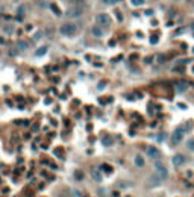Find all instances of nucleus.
Masks as SVG:
<instances>
[{"label": "nucleus", "mask_w": 194, "mask_h": 197, "mask_svg": "<svg viewBox=\"0 0 194 197\" xmlns=\"http://www.w3.org/2000/svg\"><path fill=\"white\" fill-rule=\"evenodd\" d=\"M59 34L62 36H67V38H71L77 34V24L74 23H64L61 24V28H59Z\"/></svg>", "instance_id": "f257e3e1"}, {"label": "nucleus", "mask_w": 194, "mask_h": 197, "mask_svg": "<svg viewBox=\"0 0 194 197\" xmlns=\"http://www.w3.org/2000/svg\"><path fill=\"white\" fill-rule=\"evenodd\" d=\"M96 23L99 24V26H102V28H108V26H111V23H112V20H111V17H109V14H105V12H102V14H97L96 15Z\"/></svg>", "instance_id": "f03ea898"}, {"label": "nucleus", "mask_w": 194, "mask_h": 197, "mask_svg": "<svg viewBox=\"0 0 194 197\" xmlns=\"http://www.w3.org/2000/svg\"><path fill=\"white\" fill-rule=\"evenodd\" d=\"M155 173L158 174L162 180H165L167 178H168V170H167L164 164L159 162V161H156V164H155Z\"/></svg>", "instance_id": "7ed1b4c3"}, {"label": "nucleus", "mask_w": 194, "mask_h": 197, "mask_svg": "<svg viewBox=\"0 0 194 197\" xmlns=\"http://www.w3.org/2000/svg\"><path fill=\"white\" fill-rule=\"evenodd\" d=\"M82 14H84V9L79 8V6H71L65 11V15L68 18H79Z\"/></svg>", "instance_id": "20e7f679"}, {"label": "nucleus", "mask_w": 194, "mask_h": 197, "mask_svg": "<svg viewBox=\"0 0 194 197\" xmlns=\"http://www.w3.org/2000/svg\"><path fill=\"white\" fill-rule=\"evenodd\" d=\"M147 156L150 159H155V161H159L161 156H162V153H161V150L158 147H155V146H150L147 147Z\"/></svg>", "instance_id": "39448f33"}, {"label": "nucleus", "mask_w": 194, "mask_h": 197, "mask_svg": "<svg viewBox=\"0 0 194 197\" xmlns=\"http://www.w3.org/2000/svg\"><path fill=\"white\" fill-rule=\"evenodd\" d=\"M184 129H176L174 132H173V135H171V143H173V144H179V143L182 141V138H184Z\"/></svg>", "instance_id": "423d86ee"}, {"label": "nucleus", "mask_w": 194, "mask_h": 197, "mask_svg": "<svg viewBox=\"0 0 194 197\" xmlns=\"http://www.w3.org/2000/svg\"><path fill=\"white\" fill-rule=\"evenodd\" d=\"M185 161H187V158H185L184 155H181V153L174 155L173 159H171V162H173L174 167H179V165H182V164H185Z\"/></svg>", "instance_id": "0eeeda50"}, {"label": "nucleus", "mask_w": 194, "mask_h": 197, "mask_svg": "<svg viewBox=\"0 0 194 197\" xmlns=\"http://www.w3.org/2000/svg\"><path fill=\"white\" fill-rule=\"evenodd\" d=\"M90 174H91V178H93V180H96L97 184L102 182V174H100V171H99V168L91 167V168H90Z\"/></svg>", "instance_id": "6e6552de"}, {"label": "nucleus", "mask_w": 194, "mask_h": 197, "mask_svg": "<svg viewBox=\"0 0 194 197\" xmlns=\"http://www.w3.org/2000/svg\"><path fill=\"white\" fill-rule=\"evenodd\" d=\"M91 35L97 36V38H100V36H103V29H102V26H93L91 28Z\"/></svg>", "instance_id": "1a4fd4ad"}, {"label": "nucleus", "mask_w": 194, "mask_h": 197, "mask_svg": "<svg viewBox=\"0 0 194 197\" xmlns=\"http://www.w3.org/2000/svg\"><path fill=\"white\" fill-rule=\"evenodd\" d=\"M26 11H28V8H26L24 5H20L17 8V20H23L26 17Z\"/></svg>", "instance_id": "9d476101"}, {"label": "nucleus", "mask_w": 194, "mask_h": 197, "mask_svg": "<svg viewBox=\"0 0 194 197\" xmlns=\"http://www.w3.org/2000/svg\"><path fill=\"white\" fill-rule=\"evenodd\" d=\"M17 49H18L20 52H26V50L29 49V44H28L24 40H18V41H17Z\"/></svg>", "instance_id": "9b49d317"}, {"label": "nucleus", "mask_w": 194, "mask_h": 197, "mask_svg": "<svg viewBox=\"0 0 194 197\" xmlns=\"http://www.w3.org/2000/svg\"><path fill=\"white\" fill-rule=\"evenodd\" d=\"M174 88H176L177 93H184V91H187V89H188V83L187 82H177Z\"/></svg>", "instance_id": "f8f14e48"}, {"label": "nucleus", "mask_w": 194, "mask_h": 197, "mask_svg": "<svg viewBox=\"0 0 194 197\" xmlns=\"http://www.w3.org/2000/svg\"><path fill=\"white\" fill-rule=\"evenodd\" d=\"M161 182H162V179H161L156 173L153 174V176H150V178H149V184H152V185H159Z\"/></svg>", "instance_id": "ddd939ff"}, {"label": "nucleus", "mask_w": 194, "mask_h": 197, "mask_svg": "<svg viewBox=\"0 0 194 197\" xmlns=\"http://www.w3.org/2000/svg\"><path fill=\"white\" fill-rule=\"evenodd\" d=\"M102 143H103L105 146H112V143H114V138H112L111 135H105L103 138H102Z\"/></svg>", "instance_id": "4468645a"}, {"label": "nucleus", "mask_w": 194, "mask_h": 197, "mask_svg": "<svg viewBox=\"0 0 194 197\" xmlns=\"http://www.w3.org/2000/svg\"><path fill=\"white\" fill-rule=\"evenodd\" d=\"M50 9H52V12L55 14L56 17H61V15H62V12H61V9H59V8L56 6L55 3H52V5H50Z\"/></svg>", "instance_id": "2eb2a0df"}, {"label": "nucleus", "mask_w": 194, "mask_h": 197, "mask_svg": "<svg viewBox=\"0 0 194 197\" xmlns=\"http://www.w3.org/2000/svg\"><path fill=\"white\" fill-rule=\"evenodd\" d=\"M135 165L139 167V168L144 167V158H143V156H139V155L135 156Z\"/></svg>", "instance_id": "dca6fc26"}, {"label": "nucleus", "mask_w": 194, "mask_h": 197, "mask_svg": "<svg viewBox=\"0 0 194 197\" xmlns=\"http://www.w3.org/2000/svg\"><path fill=\"white\" fill-rule=\"evenodd\" d=\"M3 32H5L6 35H12V34H14V26H12V24H6V26L3 28Z\"/></svg>", "instance_id": "f3484780"}, {"label": "nucleus", "mask_w": 194, "mask_h": 197, "mask_svg": "<svg viewBox=\"0 0 194 197\" xmlns=\"http://www.w3.org/2000/svg\"><path fill=\"white\" fill-rule=\"evenodd\" d=\"M46 53H47V46H42V47H40V49L35 52V55L36 56H42V55H46Z\"/></svg>", "instance_id": "a211bd4d"}, {"label": "nucleus", "mask_w": 194, "mask_h": 197, "mask_svg": "<svg viewBox=\"0 0 194 197\" xmlns=\"http://www.w3.org/2000/svg\"><path fill=\"white\" fill-rule=\"evenodd\" d=\"M132 6H143L144 5V0H131Z\"/></svg>", "instance_id": "6ab92c4d"}, {"label": "nucleus", "mask_w": 194, "mask_h": 197, "mask_svg": "<svg viewBox=\"0 0 194 197\" xmlns=\"http://www.w3.org/2000/svg\"><path fill=\"white\" fill-rule=\"evenodd\" d=\"M187 147H188V150H191V152H194V138H191V140L188 141V144H187Z\"/></svg>", "instance_id": "aec40b11"}, {"label": "nucleus", "mask_w": 194, "mask_h": 197, "mask_svg": "<svg viewBox=\"0 0 194 197\" xmlns=\"http://www.w3.org/2000/svg\"><path fill=\"white\" fill-rule=\"evenodd\" d=\"M105 5H115V3H120L121 0H102Z\"/></svg>", "instance_id": "412c9836"}, {"label": "nucleus", "mask_w": 194, "mask_h": 197, "mask_svg": "<svg viewBox=\"0 0 194 197\" xmlns=\"http://www.w3.org/2000/svg\"><path fill=\"white\" fill-rule=\"evenodd\" d=\"M8 53H9V56H15L18 53V49H9Z\"/></svg>", "instance_id": "4be33fe9"}, {"label": "nucleus", "mask_w": 194, "mask_h": 197, "mask_svg": "<svg viewBox=\"0 0 194 197\" xmlns=\"http://www.w3.org/2000/svg\"><path fill=\"white\" fill-rule=\"evenodd\" d=\"M41 35H42V32H41V30H40V32H36L35 36H34V41H38V40L41 38Z\"/></svg>", "instance_id": "5701e85b"}, {"label": "nucleus", "mask_w": 194, "mask_h": 197, "mask_svg": "<svg viewBox=\"0 0 194 197\" xmlns=\"http://www.w3.org/2000/svg\"><path fill=\"white\" fill-rule=\"evenodd\" d=\"M173 71H174V73H182V71H184V68H182V67H174Z\"/></svg>", "instance_id": "b1692460"}, {"label": "nucleus", "mask_w": 194, "mask_h": 197, "mask_svg": "<svg viewBox=\"0 0 194 197\" xmlns=\"http://www.w3.org/2000/svg\"><path fill=\"white\" fill-rule=\"evenodd\" d=\"M102 168H105V171H106V173H111V171H112L111 167H109V165H106V164H105V165H102Z\"/></svg>", "instance_id": "393cba45"}, {"label": "nucleus", "mask_w": 194, "mask_h": 197, "mask_svg": "<svg viewBox=\"0 0 194 197\" xmlns=\"http://www.w3.org/2000/svg\"><path fill=\"white\" fill-rule=\"evenodd\" d=\"M156 42H158V36H152L150 38V44H156Z\"/></svg>", "instance_id": "a878e982"}, {"label": "nucleus", "mask_w": 194, "mask_h": 197, "mask_svg": "<svg viewBox=\"0 0 194 197\" xmlns=\"http://www.w3.org/2000/svg\"><path fill=\"white\" fill-rule=\"evenodd\" d=\"M74 176H76L77 179H82V178H84V174L80 173V171H76V173H74Z\"/></svg>", "instance_id": "bb28decb"}, {"label": "nucleus", "mask_w": 194, "mask_h": 197, "mask_svg": "<svg viewBox=\"0 0 194 197\" xmlns=\"http://www.w3.org/2000/svg\"><path fill=\"white\" fill-rule=\"evenodd\" d=\"M162 140H165V134H159L158 135V141H162Z\"/></svg>", "instance_id": "cd10ccee"}, {"label": "nucleus", "mask_w": 194, "mask_h": 197, "mask_svg": "<svg viewBox=\"0 0 194 197\" xmlns=\"http://www.w3.org/2000/svg\"><path fill=\"white\" fill-rule=\"evenodd\" d=\"M146 15H149V17H150V15H153V11L152 9H147V11H146Z\"/></svg>", "instance_id": "c85d7f7f"}, {"label": "nucleus", "mask_w": 194, "mask_h": 197, "mask_svg": "<svg viewBox=\"0 0 194 197\" xmlns=\"http://www.w3.org/2000/svg\"><path fill=\"white\" fill-rule=\"evenodd\" d=\"M164 59H165V56H162V55H159V56H158V61H159V62H162Z\"/></svg>", "instance_id": "c756f323"}, {"label": "nucleus", "mask_w": 194, "mask_h": 197, "mask_svg": "<svg viewBox=\"0 0 194 197\" xmlns=\"http://www.w3.org/2000/svg\"><path fill=\"white\" fill-rule=\"evenodd\" d=\"M71 2H76V0H71Z\"/></svg>", "instance_id": "7c9ffc66"}, {"label": "nucleus", "mask_w": 194, "mask_h": 197, "mask_svg": "<svg viewBox=\"0 0 194 197\" xmlns=\"http://www.w3.org/2000/svg\"><path fill=\"white\" fill-rule=\"evenodd\" d=\"M0 56H2V53H0Z\"/></svg>", "instance_id": "2f4dec72"}, {"label": "nucleus", "mask_w": 194, "mask_h": 197, "mask_svg": "<svg viewBox=\"0 0 194 197\" xmlns=\"http://www.w3.org/2000/svg\"><path fill=\"white\" fill-rule=\"evenodd\" d=\"M176 2H179V0H176Z\"/></svg>", "instance_id": "473e14b6"}]
</instances>
